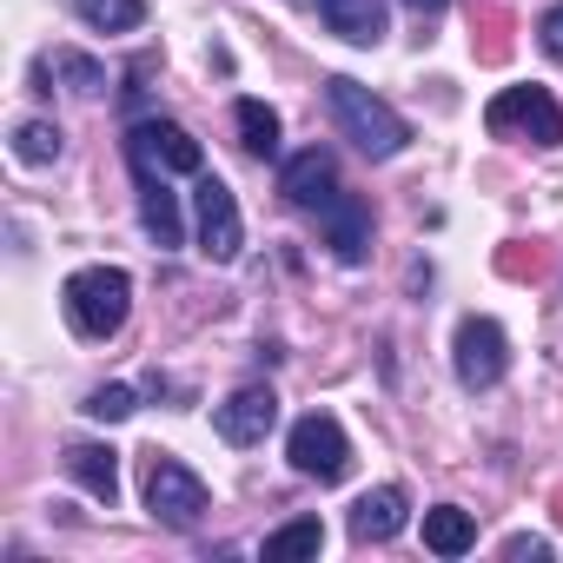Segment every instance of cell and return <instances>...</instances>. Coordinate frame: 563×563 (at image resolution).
<instances>
[{
	"mask_svg": "<svg viewBox=\"0 0 563 563\" xmlns=\"http://www.w3.org/2000/svg\"><path fill=\"white\" fill-rule=\"evenodd\" d=\"M504 556H537V563H543V556H550V543H543V537H510V543H504Z\"/></svg>",
	"mask_w": 563,
	"mask_h": 563,
	"instance_id": "24",
	"label": "cell"
},
{
	"mask_svg": "<svg viewBox=\"0 0 563 563\" xmlns=\"http://www.w3.org/2000/svg\"><path fill=\"white\" fill-rule=\"evenodd\" d=\"M67 477H74L87 497L113 504V497H120V451H113V444H67Z\"/></svg>",
	"mask_w": 563,
	"mask_h": 563,
	"instance_id": "15",
	"label": "cell"
},
{
	"mask_svg": "<svg viewBox=\"0 0 563 563\" xmlns=\"http://www.w3.org/2000/svg\"><path fill=\"white\" fill-rule=\"evenodd\" d=\"M126 166H133V186H140V225H146V239L159 252H173L179 245V199L166 192V173L153 159H126Z\"/></svg>",
	"mask_w": 563,
	"mask_h": 563,
	"instance_id": "12",
	"label": "cell"
},
{
	"mask_svg": "<svg viewBox=\"0 0 563 563\" xmlns=\"http://www.w3.org/2000/svg\"><path fill=\"white\" fill-rule=\"evenodd\" d=\"M319 550H325V523H319V517H292L286 530L265 537L258 556H265V563H306V556H319Z\"/></svg>",
	"mask_w": 563,
	"mask_h": 563,
	"instance_id": "17",
	"label": "cell"
},
{
	"mask_svg": "<svg viewBox=\"0 0 563 563\" xmlns=\"http://www.w3.org/2000/svg\"><path fill=\"white\" fill-rule=\"evenodd\" d=\"M405 517H411L405 484H378V490H365V497L352 504V537H358V543H391V537L405 530Z\"/></svg>",
	"mask_w": 563,
	"mask_h": 563,
	"instance_id": "13",
	"label": "cell"
},
{
	"mask_svg": "<svg viewBox=\"0 0 563 563\" xmlns=\"http://www.w3.org/2000/svg\"><path fill=\"white\" fill-rule=\"evenodd\" d=\"M537 41H543V54H550V60H563V0L537 21Z\"/></svg>",
	"mask_w": 563,
	"mask_h": 563,
	"instance_id": "23",
	"label": "cell"
},
{
	"mask_svg": "<svg viewBox=\"0 0 563 563\" xmlns=\"http://www.w3.org/2000/svg\"><path fill=\"white\" fill-rule=\"evenodd\" d=\"M325 107H332L339 133H345L365 159H398V153L411 146V126H405L372 87H358L352 74H332V80H325Z\"/></svg>",
	"mask_w": 563,
	"mask_h": 563,
	"instance_id": "1",
	"label": "cell"
},
{
	"mask_svg": "<svg viewBox=\"0 0 563 563\" xmlns=\"http://www.w3.org/2000/svg\"><path fill=\"white\" fill-rule=\"evenodd\" d=\"M126 159H153L159 173H206V153H199V140L186 133V126H173V120H133V133H126Z\"/></svg>",
	"mask_w": 563,
	"mask_h": 563,
	"instance_id": "9",
	"label": "cell"
},
{
	"mask_svg": "<svg viewBox=\"0 0 563 563\" xmlns=\"http://www.w3.org/2000/svg\"><path fill=\"white\" fill-rule=\"evenodd\" d=\"M451 365H457V385H464V391L504 385V372H510V339H504V325L471 312V319L457 325V339H451Z\"/></svg>",
	"mask_w": 563,
	"mask_h": 563,
	"instance_id": "5",
	"label": "cell"
},
{
	"mask_svg": "<svg viewBox=\"0 0 563 563\" xmlns=\"http://www.w3.org/2000/svg\"><path fill=\"white\" fill-rule=\"evenodd\" d=\"M146 510L166 530H192L206 517V484L192 464H179L173 451H146Z\"/></svg>",
	"mask_w": 563,
	"mask_h": 563,
	"instance_id": "4",
	"label": "cell"
},
{
	"mask_svg": "<svg viewBox=\"0 0 563 563\" xmlns=\"http://www.w3.org/2000/svg\"><path fill=\"white\" fill-rule=\"evenodd\" d=\"M74 14L93 27V34H133L146 21V0H74Z\"/></svg>",
	"mask_w": 563,
	"mask_h": 563,
	"instance_id": "19",
	"label": "cell"
},
{
	"mask_svg": "<svg viewBox=\"0 0 563 563\" xmlns=\"http://www.w3.org/2000/svg\"><path fill=\"white\" fill-rule=\"evenodd\" d=\"M14 153H21L27 166L60 159V126H54V120H21V126H14Z\"/></svg>",
	"mask_w": 563,
	"mask_h": 563,
	"instance_id": "21",
	"label": "cell"
},
{
	"mask_svg": "<svg viewBox=\"0 0 563 563\" xmlns=\"http://www.w3.org/2000/svg\"><path fill=\"white\" fill-rule=\"evenodd\" d=\"M319 232H325V245L345 258V265H365L372 258V206L358 199V192H332L325 206H319Z\"/></svg>",
	"mask_w": 563,
	"mask_h": 563,
	"instance_id": "10",
	"label": "cell"
},
{
	"mask_svg": "<svg viewBox=\"0 0 563 563\" xmlns=\"http://www.w3.org/2000/svg\"><path fill=\"white\" fill-rule=\"evenodd\" d=\"M286 457H292L299 477L339 484V477L352 471V438H345V424H339L332 411H306V418L286 431Z\"/></svg>",
	"mask_w": 563,
	"mask_h": 563,
	"instance_id": "3",
	"label": "cell"
},
{
	"mask_svg": "<svg viewBox=\"0 0 563 563\" xmlns=\"http://www.w3.org/2000/svg\"><path fill=\"white\" fill-rule=\"evenodd\" d=\"M41 74H60L74 93H107V67H100V60H87V54H67V47H60V54H47V60H41Z\"/></svg>",
	"mask_w": 563,
	"mask_h": 563,
	"instance_id": "20",
	"label": "cell"
},
{
	"mask_svg": "<svg viewBox=\"0 0 563 563\" xmlns=\"http://www.w3.org/2000/svg\"><path fill=\"white\" fill-rule=\"evenodd\" d=\"M405 8H418V14H444V0H405Z\"/></svg>",
	"mask_w": 563,
	"mask_h": 563,
	"instance_id": "25",
	"label": "cell"
},
{
	"mask_svg": "<svg viewBox=\"0 0 563 563\" xmlns=\"http://www.w3.org/2000/svg\"><path fill=\"white\" fill-rule=\"evenodd\" d=\"M319 21L339 41H352V47H378L391 34V8H385V0H319Z\"/></svg>",
	"mask_w": 563,
	"mask_h": 563,
	"instance_id": "14",
	"label": "cell"
},
{
	"mask_svg": "<svg viewBox=\"0 0 563 563\" xmlns=\"http://www.w3.org/2000/svg\"><path fill=\"white\" fill-rule=\"evenodd\" d=\"M192 206H199V252H206L212 265H232V258H239V245H245V219H239L232 186H225V179H212V173H199Z\"/></svg>",
	"mask_w": 563,
	"mask_h": 563,
	"instance_id": "7",
	"label": "cell"
},
{
	"mask_svg": "<svg viewBox=\"0 0 563 563\" xmlns=\"http://www.w3.org/2000/svg\"><path fill=\"white\" fill-rule=\"evenodd\" d=\"M133 411H140L133 385H93V391H87V418H100V424H120V418H133Z\"/></svg>",
	"mask_w": 563,
	"mask_h": 563,
	"instance_id": "22",
	"label": "cell"
},
{
	"mask_svg": "<svg viewBox=\"0 0 563 563\" xmlns=\"http://www.w3.org/2000/svg\"><path fill=\"white\" fill-rule=\"evenodd\" d=\"M471 543H477V517H471V510H457V504L424 510V550H438V556H464Z\"/></svg>",
	"mask_w": 563,
	"mask_h": 563,
	"instance_id": "16",
	"label": "cell"
},
{
	"mask_svg": "<svg viewBox=\"0 0 563 563\" xmlns=\"http://www.w3.org/2000/svg\"><path fill=\"white\" fill-rule=\"evenodd\" d=\"M278 424V398L272 385H239L225 405H212V431L225 444H265V431Z\"/></svg>",
	"mask_w": 563,
	"mask_h": 563,
	"instance_id": "11",
	"label": "cell"
},
{
	"mask_svg": "<svg viewBox=\"0 0 563 563\" xmlns=\"http://www.w3.org/2000/svg\"><path fill=\"white\" fill-rule=\"evenodd\" d=\"M332 192H339V159H332V146H299L292 159H278V199H286V206L319 212Z\"/></svg>",
	"mask_w": 563,
	"mask_h": 563,
	"instance_id": "8",
	"label": "cell"
},
{
	"mask_svg": "<svg viewBox=\"0 0 563 563\" xmlns=\"http://www.w3.org/2000/svg\"><path fill=\"white\" fill-rule=\"evenodd\" d=\"M232 120H239V146H245L252 159H278V113H272L265 100H239Z\"/></svg>",
	"mask_w": 563,
	"mask_h": 563,
	"instance_id": "18",
	"label": "cell"
},
{
	"mask_svg": "<svg viewBox=\"0 0 563 563\" xmlns=\"http://www.w3.org/2000/svg\"><path fill=\"white\" fill-rule=\"evenodd\" d=\"M60 306H67V325L80 339H113L133 312V278L120 265H80L60 286Z\"/></svg>",
	"mask_w": 563,
	"mask_h": 563,
	"instance_id": "2",
	"label": "cell"
},
{
	"mask_svg": "<svg viewBox=\"0 0 563 563\" xmlns=\"http://www.w3.org/2000/svg\"><path fill=\"white\" fill-rule=\"evenodd\" d=\"M484 126H490L497 140H510V133L537 140V146H556V140H563V113H556V100H550L543 87H504V93L484 107Z\"/></svg>",
	"mask_w": 563,
	"mask_h": 563,
	"instance_id": "6",
	"label": "cell"
}]
</instances>
